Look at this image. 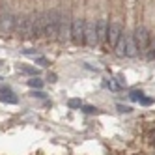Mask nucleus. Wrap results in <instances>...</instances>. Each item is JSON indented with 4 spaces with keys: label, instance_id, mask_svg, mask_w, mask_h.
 Here are the masks:
<instances>
[{
    "label": "nucleus",
    "instance_id": "9d476101",
    "mask_svg": "<svg viewBox=\"0 0 155 155\" xmlns=\"http://www.w3.org/2000/svg\"><path fill=\"white\" fill-rule=\"evenodd\" d=\"M107 32H108V23H107V19H99V21H97V39H99V43L107 41Z\"/></svg>",
    "mask_w": 155,
    "mask_h": 155
},
{
    "label": "nucleus",
    "instance_id": "aec40b11",
    "mask_svg": "<svg viewBox=\"0 0 155 155\" xmlns=\"http://www.w3.org/2000/svg\"><path fill=\"white\" fill-rule=\"evenodd\" d=\"M36 64L45 68V65H49V60H47V58H43V56H36Z\"/></svg>",
    "mask_w": 155,
    "mask_h": 155
},
{
    "label": "nucleus",
    "instance_id": "dca6fc26",
    "mask_svg": "<svg viewBox=\"0 0 155 155\" xmlns=\"http://www.w3.org/2000/svg\"><path fill=\"white\" fill-rule=\"evenodd\" d=\"M81 108H82V112H86V114H95L97 112V108L92 107V105H82Z\"/></svg>",
    "mask_w": 155,
    "mask_h": 155
},
{
    "label": "nucleus",
    "instance_id": "39448f33",
    "mask_svg": "<svg viewBox=\"0 0 155 155\" xmlns=\"http://www.w3.org/2000/svg\"><path fill=\"white\" fill-rule=\"evenodd\" d=\"M84 43H86L88 47H95V45H99V39H97V21H86Z\"/></svg>",
    "mask_w": 155,
    "mask_h": 155
},
{
    "label": "nucleus",
    "instance_id": "5701e85b",
    "mask_svg": "<svg viewBox=\"0 0 155 155\" xmlns=\"http://www.w3.org/2000/svg\"><path fill=\"white\" fill-rule=\"evenodd\" d=\"M49 81H51V82H54V81H56V75L51 73V75H49Z\"/></svg>",
    "mask_w": 155,
    "mask_h": 155
},
{
    "label": "nucleus",
    "instance_id": "f8f14e48",
    "mask_svg": "<svg viewBox=\"0 0 155 155\" xmlns=\"http://www.w3.org/2000/svg\"><path fill=\"white\" fill-rule=\"evenodd\" d=\"M13 32L19 36H25V17H15V26H13Z\"/></svg>",
    "mask_w": 155,
    "mask_h": 155
},
{
    "label": "nucleus",
    "instance_id": "2eb2a0df",
    "mask_svg": "<svg viewBox=\"0 0 155 155\" xmlns=\"http://www.w3.org/2000/svg\"><path fill=\"white\" fill-rule=\"evenodd\" d=\"M105 86L110 88V90H120V84H116L114 79H107V81H105Z\"/></svg>",
    "mask_w": 155,
    "mask_h": 155
},
{
    "label": "nucleus",
    "instance_id": "f03ea898",
    "mask_svg": "<svg viewBox=\"0 0 155 155\" xmlns=\"http://www.w3.org/2000/svg\"><path fill=\"white\" fill-rule=\"evenodd\" d=\"M13 26H15V17L6 6H2V9H0V36H9L13 32Z\"/></svg>",
    "mask_w": 155,
    "mask_h": 155
},
{
    "label": "nucleus",
    "instance_id": "6ab92c4d",
    "mask_svg": "<svg viewBox=\"0 0 155 155\" xmlns=\"http://www.w3.org/2000/svg\"><path fill=\"white\" fill-rule=\"evenodd\" d=\"M138 103H140V105H144V107H150V105H153V99H151V97H142Z\"/></svg>",
    "mask_w": 155,
    "mask_h": 155
},
{
    "label": "nucleus",
    "instance_id": "412c9836",
    "mask_svg": "<svg viewBox=\"0 0 155 155\" xmlns=\"http://www.w3.org/2000/svg\"><path fill=\"white\" fill-rule=\"evenodd\" d=\"M118 110H120V112H131V108L129 107H124V105H118Z\"/></svg>",
    "mask_w": 155,
    "mask_h": 155
},
{
    "label": "nucleus",
    "instance_id": "9b49d317",
    "mask_svg": "<svg viewBox=\"0 0 155 155\" xmlns=\"http://www.w3.org/2000/svg\"><path fill=\"white\" fill-rule=\"evenodd\" d=\"M0 101H4V103H9V105H17L19 99L15 97V94L12 90H4V88H0Z\"/></svg>",
    "mask_w": 155,
    "mask_h": 155
},
{
    "label": "nucleus",
    "instance_id": "4468645a",
    "mask_svg": "<svg viewBox=\"0 0 155 155\" xmlns=\"http://www.w3.org/2000/svg\"><path fill=\"white\" fill-rule=\"evenodd\" d=\"M142 97H144V94H142L140 90H133V92L129 94V99H131V101H140Z\"/></svg>",
    "mask_w": 155,
    "mask_h": 155
},
{
    "label": "nucleus",
    "instance_id": "f257e3e1",
    "mask_svg": "<svg viewBox=\"0 0 155 155\" xmlns=\"http://www.w3.org/2000/svg\"><path fill=\"white\" fill-rule=\"evenodd\" d=\"M58 26H60V9H47L38 15V38H58Z\"/></svg>",
    "mask_w": 155,
    "mask_h": 155
},
{
    "label": "nucleus",
    "instance_id": "0eeeda50",
    "mask_svg": "<svg viewBox=\"0 0 155 155\" xmlns=\"http://www.w3.org/2000/svg\"><path fill=\"white\" fill-rule=\"evenodd\" d=\"M121 36H124V30H121V25L120 23H110L108 25V32H107V43L110 47H116L118 41L121 39Z\"/></svg>",
    "mask_w": 155,
    "mask_h": 155
},
{
    "label": "nucleus",
    "instance_id": "f3484780",
    "mask_svg": "<svg viewBox=\"0 0 155 155\" xmlns=\"http://www.w3.org/2000/svg\"><path fill=\"white\" fill-rule=\"evenodd\" d=\"M68 105H69L71 108H81V107H82V103L79 101V99H69V101H68Z\"/></svg>",
    "mask_w": 155,
    "mask_h": 155
},
{
    "label": "nucleus",
    "instance_id": "ddd939ff",
    "mask_svg": "<svg viewBox=\"0 0 155 155\" xmlns=\"http://www.w3.org/2000/svg\"><path fill=\"white\" fill-rule=\"evenodd\" d=\"M28 86L34 88V90H41V88H43V81L38 79V77H32V79L28 81Z\"/></svg>",
    "mask_w": 155,
    "mask_h": 155
},
{
    "label": "nucleus",
    "instance_id": "1a4fd4ad",
    "mask_svg": "<svg viewBox=\"0 0 155 155\" xmlns=\"http://www.w3.org/2000/svg\"><path fill=\"white\" fill-rule=\"evenodd\" d=\"M137 54H138V47L135 43V38L131 34H125V56L133 58V56H137Z\"/></svg>",
    "mask_w": 155,
    "mask_h": 155
},
{
    "label": "nucleus",
    "instance_id": "7ed1b4c3",
    "mask_svg": "<svg viewBox=\"0 0 155 155\" xmlns=\"http://www.w3.org/2000/svg\"><path fill=\"white\" fill-rule=\"evenodd\" d=\"M133 38H135V43L137 47L142 54H146V51H150V43H151V38H150V32L144 28V26H137L135 28V34H133Z\"/></svg>",
    "mask_w": 155,
    "mask_h": 155
},
{
    "label": "nucleus",
    "instance_id": "6e6552de",
    "mask_svg": "<svg viewBox=\"0 0 155 155\" xmlns=\"http://www.w3.org/2000/svg\"><path fill=\"white\" fill-rule=\"evenodd\" d=\"M23 38H26V39L38 38V15L36 13L25 17V36Z\"/></svg>",
    "mask_w": 155,
    "mask_h": 155
},
{
    "label": "nucleus",
    "instance_id": "20e7f679",
    "mask_svg": "<svg viewBox=\"0 0 155 155\" xmlns=\"http://www.w3.org/2000/svg\"><path fill=\"white\" fill-rule=\"evenodd\" d=\"M71 25H73V21L69 19V13L60 9V26H58V39L60 41H68L71 38Z\"/></svg>",
    "mask_w": 155,
    "mask_h": 155
},
{
    "label": "nucleus",
    "instance_id": "423d86ee",
    "mask_svg": "<svg viewBox=\"0 0 155 155\" xmlns=\"http://www.w3.org/2000/svg\"><path fill=\"white\" fill-rule=\"evenodd\" d=\"M84 30H86V21L77 17L73 19V25H71V39L75 43H84Z\"/></svg>",
    "mask_w": 155,
    "mask_h": 155
},
{
    "label": "nucleus",
    "instance_id": "a211bd4d",
    "mask_svg": "<svg viewBox=\"0 0 155 155\" xmlns=\"http://www.w3.org/2000/svg\"><path fill=\"white\" fill-rule=\"evenodd\" d=\"M21 73H25V75H38V71L34 69V68H21Z\"/></svg>",
    "mask_w": 155,
    "mask_h": 155
},
{
    "label": "nucleus",
    "instance_id": "4be33fe9",
    "mask_svg": "<svg viewBox=\"0 0 155 155\" xmlns=\"http://www.w3.org/2000/svg\"><path fill=\"white\" fill-rule=\"evenodd\" d=\"M32 95H34V97H39V99H45V94H43L41 90H38V92H34V94H32Z\"/></svg>",
    "mask_w": 155,
    "mask_h": 155
}]
</instances>
